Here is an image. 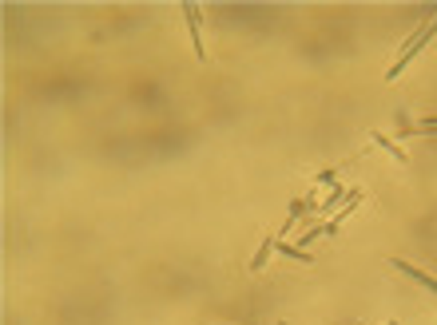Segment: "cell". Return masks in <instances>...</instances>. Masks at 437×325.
<instances>
[{
	"label": "cell",
	"mask_w": 437,
	"mask_h": 325,
	"mask_svg": "<svg viewBox=\"0 0 437 325\" xmlns=\"http://www.w3.org/2000/svg\"><path fill=\"white\" fill-rule=\"evenodd\" d=\"M275 250H278V254H282V258L307 262V266H310V262H314V254H310V250H302V246H291V242H282V238H278V242H275Z\"/></svg>",
	"instance_id": "8992f818"
},
{
	"label": "cell",
	"mask_w": 437,
	"mask_h": 325,
	"mask_svg": "<svg viewBox=\"0 0 437 325\" xmlns=\"http://www.w3.org/2000/svg\"><path fill=\"white\" fill-rule=\"evenodd\" d=\"M334 175H338V167H326L322 175H318V182H334Z\"/></svg>",
	"instance_id": "9c48e42d"
},
{
	"label": "cell",
	"mask_w": 437,
	"mask_h": 325,
	"mask_svg": "<svg viewBox=\"0 0 437 325\" xmlns=\"http://www.w3.org/2000/svg\"><path fill=\"white\" fill-rule=\"evenodd\" d=\"M389 325H402V322H389Z\"/></svg>",
	"instance_id": "30bf717a"
},
{
	"label": "cell",
	"mask_w": 437,
	"mask_h": 325,
	"mask_svg": "<svg viewBox=\"0 0 437 325\" xmlns=\"http://www.w3.org/2000/svg\"><path fill=\"white\" fill-rule=\"evenodd\" d=\"M389 266H394L398 274L414 277V282H418V286H425V290H429V293H437V277H434V274H425V270H418V266H409V262H405V258H389Z\"/></svg>",
	"instance_id": "3957f363"
},
{
	"label": "cell",
	"mask_w": 437,
	"mask_h": 325,
	"mask_svg": "<svg viewBox=\"0 0 437 325\" xmlns=\"http://www.w3.org/2000/svg\"><path fill=\"white\" fill-rule=\"evenodd\" d=\"M183 20H187V36H191V48L199 60H207V44H203V20H199V8L195 4H183Z\"/></svg>",
	"instance_id": "7a4b0ae2"
},
{
	"label": "cell",
	"mask_w": 437,
	"mask_h": 325,
	"mask_svg": "<svg viewBox=\"0 0 437 325\" xmlns=\"http://www.w3.org/2000/svg\"><path fill=\"white\" fill-rule=\"evenodd\" d=\"M275 234H271V238H262V246L259 250H255V258H251V270H255V274H259V270H266V262H271V254H275Z\"/></svg>",
	"instance_id": "277c9868"
},
{
	"label": "cell",
	"mask_w": 437,
	"mask_h": 325,
	"mask_svg": "<svg viewBox=\"0 0 437 325\" xmlns=\"http://www.w3.org/2000/svg\"><path fill=\"white\" fill-rule=\"evenodd\" d=\"M346 198H350V187H330V195H326V202H318L314 211H318V214H326L330 207H338V202H346Z\"/></svg>",
	"instance_id": "52a82bcc"
},
{
	"label": "cell",
	"mask_w": 437,
	"mask_h": 325,
	"mask_svg": "<svg viewBox=\"0 0 437 325\" xmlns=\"http://www.w3.org/2000/svg\"><path fill=\"white\" fill-rule=\"evenodd\" d=\"M437 131V115H425V119H418V123H405L402 119V139L405 135H434Z\"/></svg>",
	"instance_id": "5b68a950"
},
{
	"label": "cell",
	"mask_w": 437,
	"mask_h": 325,
	"mask_svg": "<svg viewBox=\"0 0 437 325\" xmlns=\"http://www.w3.org/2000/svg\"><path fill=\"white\" fill-rule=\"evenodd\" d=\"M434 36H437V20H425V24H421V32L414 36V40H409V48H402V56H398V60L389 64V72H386V83H394V80H398V76L405 72V64H414V60L421 56V48H425V44L434 40Z\"/></svg>",
	"instance_id": "6da1fadb"
},
{
	"label": "cell",
	"mask_w": 437,
	"mask_h": 325,
	"mask_svg": "<svg viewBox=\"0 0 437 325\" xmlns=\"http://www.w3.org/2000/svg\"><path fill=\"white\" fill-rule=\"evenodd\" d=\"M373 143L382 147V151H389V155H394V159L398 162H405V151L398 143H394V139H389V135H382V131H373Z\"/></svg>",
	"instance_id": "ba28073f"
}]
</instances>
